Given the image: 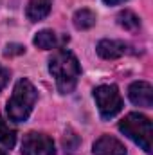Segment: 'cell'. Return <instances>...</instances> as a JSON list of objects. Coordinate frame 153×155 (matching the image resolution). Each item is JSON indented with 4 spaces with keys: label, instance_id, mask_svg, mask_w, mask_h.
I'll return each mask as SVG.
<instances>
[{
    "label": "cell",
    "instance_id": "cell-16",
    "mask_svg": "<svg viewBox=\"0 0 153 155\" xmlns=\"http://www.w3.org/2000/svg\"><path fill=\"white\" fill-rule=\"evenodd\" d=\"M9 83V71L5 69V67H2L0 65V92L5 88V85Z\"/></svg>",
    "mask_w": 153,
    "mask_h": 155
},
{
    "label": "cell",
    "instance_id": "cell-11",
    "mask_svg": "<svg viewBox=\"0 0 153 155\" xmlns=\"http://www.w3.org/2000/svg\"><path fill=\"white\" fill-rule=\"evenodd\" d=\"M96 13L94 11H90V9H79L74 13V18H72V22H74V27L79 29V31H85V29H90L94 24H96Z\"/></svg>",
    "mask_w": 153,
    "mask_h": 155
},
{
    "label": "cell",
    "instance_id": "cell-10",
    "mask_svg": "<svg viewBox=\"0 0 153 155\" xmlns=\"http://www.w3.org/2000/svg\"><path fill=\"white\" fill-rule=\"evenodd\" d=\"M63 40H67V38H60L54 31H50V29H43V31L36 33V36H34V40H33V43H34L38 49L49 51V49H56V47H60V43H61Z\"/></svg>",
    "mask_w": 153,
    "mask_h": 155
},
{
    "label": "cell",
    "instance_id": "cell-6",
    "mask_svg": "<svg viewBox=\"0 0 153 155\" xmlns=\"http://www.w3.org/2000/svg\"><path fill=\"white\" fill-rule=\"evenodd\" d=\"M128 97L133 105L151 108L153 107V87L148 81H133L128 88Z\"/></svg>",
    "mask_w": 153,
    "mask_h": 155
},
{
    "label": "cell",
    "instance_id": "cell-8",
    "mask_svg": "<svg viewBox=\"0 0 153 155\" xmlns=\"http://www.w3.org/2000/svg\"><path fill=\"white\" fill-rule=\"evenodd\" d=\"M96 51L103 60H117V58L124 56L130 51V47H128V43H124L121 40H101L97 43Z\"/></svg>",
    "mask_w": 153,
    "mask_h": 155
},
{
    "label": "cell",
    "instance_id": "cell-3",
    "mask_svg": "<svg viewBox=\"0 0 153 155\" xmlns=\"http://www.w3.org/2000/svg\"><path fill=\"white\" fill-rule=\"evenodd\" d=\"M119 130L137 146H141L146 153L153 152V126L150 117L132 112L119 123Z\"/></svg>",
    "mask_w": 153,
    "mask_h": 155
},
{
    "label": "cell",
    "instance_id": "cell-18",
    "mask_svg": "<svg viewBox=\"0 0 153 155\" xmlns=\"http://www.w3.org/2000/svg\"><path fill=\"white\" fill-rule=\"evenodd\" d=\"M0 155H7V153H4V152H2V150H0Z\"/></svg>",
    "mask_w": 153,
    "mask_h": 155
},
{
    "label": "cell",
    "instance_id": "cell-9",
    "mask_svg": "<svg viewBox=\"0 0 153 155\" xmlns=\"http://www.w3.org/2000/svg\"><path fill=\"white\" fill-rule=\"evenodd\" d=\"M52 7V0H29L25 7V15L31 22H40L43 20Z\"/></svg>",
    "mask_w": 153,
    "mask_h": 155
},
{
    "label": "cell",
    "instance_id": "cell-15",
    "mask_svg": "<svg viewBox=\"0 0 153 155\" xmlns=\"http://www.w3.org/2000/svg\"><path fill=\"white\" fill-rule=\"evenodd\" d=\"M24 52H25V47L20 43H9V45H5V51H4L5 56H16V54H24Z\"/></svg>",
    "mask_w": 153,
    "mask_h": 155
},
{
    "label": "cell",
    "instance_id": "cell-2",
    "mask_svg": "<svg viewBox=\"0 0 153 155\" xmlns=\"http://www.w3.org/2000/svg\"><path fill=\"white\" fill-rule=\"evenodd\" d=\"M36 99H38V92L29 79L24 78V79L16 81L13 96L7 101V117L13 123L27 121V117L31 116V112L34 108Z\"/></svg>",
    "mask_w": 153,
    "mask_h": 155
},
{
    "label": "cell",
    "instance_id": "cell-7",
    "mask_svg": "<svg viewBox=\"0 0 153 155\" xmlns=\"http://www.w3.org/2000/svg\"><path fill=\"white\" fill-rule=\"evenodd\" d=\"M94 155H126L124 144L112 135H101L92 148Z\"/></svg>",
    "mask_w": 153,
    "mask_h": 155
},
{
    "label": "cell",
    "instance_id": "cell-17",
    "mask_svg": "<svg viewBox=\"0 0 153 155\" xmlns=\"http://www.w3.org/2000/svg\"><path fill=\"white\" fill-rule=\"evenodd\" d=\"M106 5H117V4H122V2H126V0H103Z\"/></svg>",
    "mask_w": 153,
    "mask_h": 155
},
{
    "label": "cell",
    "instance_id": "cell-4",
    "mask_svg": "<svg viewBox=\"0 0 153 155\" xmlns=\"http://www.w3.org/2000/svg\"><path fill=\"white\" fill-rule=\"evenodd\" d=\"M94 99L97 103L103 119H112L122 110V97L115 85H101L94 90Z\"/></svg>",
    "mask_w": 153,
    "mask_h": 155
},
{
    "label": "cell",
    "instance_id": "cell-5",
    "mask_svg": "<svg viewBox=\"0 0 153 155\" xmlns=\"http://www.w3.org/2000/svg\"><path fill=\"white\" fill-rule=\"evenodd\" d=\"M24 155H56L54 141L40 132H29L22 141Z\"/></svg>",
    "mask_w": 153,
    "mask_h": 155
},
{
    "label": "cell",
    "instance_id": "cell-12",
    "mask_svg": "<svg viewBox=\"0 0 153 155\" xmlns=\"http://www.w3.org/2000/svg\"><path fill=\"white\" fill-rule=\"evenodd\" d=\"M117 24L121 27H124L126 31H137L139 25H141V20H139V16L135 13H132V11L126 9V11H121L117 15Z\"/></svg>",
    "mask_w": 153,
    "mask_h": 155
},
{
    "label": "cell",
    "instance_id": "cell-13",
    "mask_svg": "<svg viewBox=\"0 0 153 155\" xmlns=\"http://www.w3.org/2000/svg\"><path fill=\"white\" fill-rule=\"evenodd\" d=\"M16 143V132L0 117V144H4L5 148H13Z\"/></svg>",
    "mask_w": 153,
    "mask_h": 155
},
{
    "label": "cell",
    "instance_id": "cell-1",
    "mask_svg": "<svg viewBox=\"0 0 153 155\" xmlns=\"http://www.w3.org/2000/svg\"><path fill=\"white\" fill-rule=\"evenodd\" d=\"M49 72L56 79L60 94H70L81 76V67L77 58L67 49H58L49 60Z\"/></svg>",
    "mask_w": 153,
    "mask_h": 155
},
{
    "label": "cell",
    "instance_id": "cell-14",
    "mask_svg": "<svg viewBox=\"0 0 153 155\" xmlns=\"http://www.w3.org/2000/svg\"><path fill=\"white\" fill-rule=\"evenodd\" d=\"M77 146H79V137L76 135V132H72L69 128L63 135V148H65V152H76Z\"/></svg>",
    "mask_w": 153,
    "mask_h": 155
}]
</instances>
